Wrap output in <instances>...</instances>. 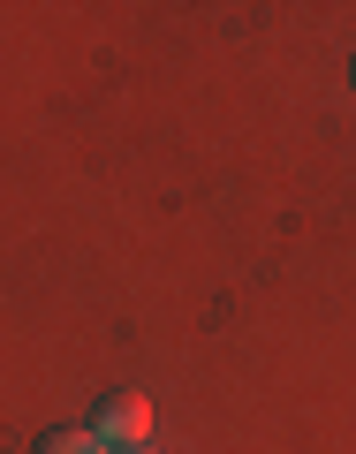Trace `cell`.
I'll use <instances>...</instances> for the list:
<instances>
[{
    "label": "cell",
    "instance_id": "3957f363",
    "mask_svg": "<svg viewBox=\"0 0 356 454\" xmlns=\"http://www.w3.org/2000/svg\"><path fill=\"white\" fill-rule=\"evenodd\" d=\"M130 454H160V447H130Z\"/></svg>",
    "mask_w": 356,
    "mask_h": 454
},
{
    "label": "cell",
    "instance_id": "7a4b0ae2",
    "mask_svg": "<svg viewBox=\"0 0 356 454\" xmlns=\"http://www.w3.org/2000/svg\"><path fill=\"white\" fill-rule=\"evenodd\" d=\"M38 454H107V439H99V432H46Z\"/></svg>",
    "mask_w": 356,
    "mask_h": 454
},
{
    "label": "cell",
    "instance_id": "6da1fadb",
    "mask_svg": "<svg viewBox=\"0 0 356 454\" xmlns=\"http://www.w3.org/2000/svg\"><path fill=\"white\" fill-rule=\"evenodd\" d=\"M91 432L107 439V454H130V447H152V402L145 394H107L91 417Z\"/></svg>",
    "mask_w": 356,
    "mask_h": 454
}]
</instances>
